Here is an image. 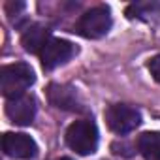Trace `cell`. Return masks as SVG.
<instances>
[{
  "label": "cell",
  "mask_w": 160,
  "mask_h": 160,
  "mask_svg": "<svg viewBox=\"0 0 160 160\" xmlns=\"http://www.w3.org/2000/svg\"><path fill=\"white\" fill-rule=\"evenodd\" d=\"M113 25L111 10L108 6H96L85 12L75 23V32L89 40H98L109 32Z\"/></svg>",
  "instance_id": "3"
},
{
  "label": "cell",
  "mask_w": 160,
  "mask_h": 160,
  "mask_svg": "<svg viewBox=\"0 0 160 160\" xmlns=\"http://www.w3.org/2000/svg\"><path fill=\"white\" fill-rule=\"evenodd\" d=\"M6 115L12 122L19 126H28L32 124L36 117V102L28 94H21L15 98H10L6 102Z\"/></svg>",
  "instance_id": "7"
},
{
  "label": "cell",
  "mask_w": 160,
  "mask_h": 160,
  "mask_svg": "<svg viewBox=\"0 0 160 160\" xmlns=\"http://www.w3.org/2000/svg\"><path fill=\"white\" fill-rule=\"evenodd\" d=\"M2 149L8 156L17 160H28L38 154V145L28 134L6 132L2 136Z\"/></svg>",
  "instance_id": "6"
},
{
  "label": "cell",
  "mask_w": 160,
  "mask_h": 160,
  "mask_svg": "<svg viewBox=\"0 0 160 160\" xmlns=\"http://www.w3.org/2000/svg\"><path fill=\"white\" fill-rule=\"evenodd\" d=\"M23 8H25V4H23V2H17V4L10 2V4L6 6V10H8L10 13H12V10H15V13H17V12H19V10H23Z\"/></svg>",
  "instance_id": "12"
},
{
  "label": "cell",
  "mask_w": 160,
  "mask_h": 160,
  "mask_svg": "<svg viewBox=\"0 0 160 160\" xmlns=\"http://www.w3.org/2000/svg\"><path fill=\"white\" fill-rule=\"evenodd\" d=\"M147 68H149V72H151V75L154 77V81H158V83H160V55H156V57H152V58L149 60V64H147Z\"/></svg>",
  "instance_id": "11"
},
{
  "label": "cell",
  "mask_w": 160,
  "mask_h": 160,
  "mask_svg": "<svg viewBox=\"0 0 160 160\" xmlns=\"http://www.w3.org/2000/svg\"><path fill=\"white\" fill-rule=\"evenodd\" d=\"M66 143L77 154H92L98 147V128L89 119H79L66 130Z\"/></svg>",
  "instance_id": "2"
},
{
  "label": "cell",
  "mask_w": 160,
  "mask_h": 160,
  "mask_svg": "<svg viewBox=\"0 0 160 160\" xmlns=\"http://www.w3.org/2000/svg\"><path fill=\"white\" fill-rule=\"evenodd\" d=\"M106 122L115 134H128L141 124V113L126 104H113L106 109Z\"/></svg>",
  "instance_id": "4"
},
{
  "label": "cell",
  "mask_w": 160,
  "mask_h": 160,
  "mask_svg": "<svg viewBox=\"0 0 160 160\" xmlns=\"http://www.w3.org/2000/svg\"><path fill=\"white\" fill-rule=\"evenodd\" d=\"M34 70L27 62H15L2 66L0 70V91L2 94L10 100L15 96L25 94V91L34 83Z\"/></svg>",
  "instance_id": "1"
},
{
  "label": "cell",
  "mask_w": 160,
  "mask_h": 160,
  "mask_svg": "<svg viewBox=\"0 0 160 160\" xmlns=\"http://www.w3.org/2000/svg\"><path fill=\"white\" fill-rule=\"evenodd\" d=\"M49 40H51V30L45 25H32L21 36V43H23L25 51L36 53V55L42 53V49L47 45Z\"/></svg>",
  "instance_id": "9"
},
{
  "label": "cell",
  "mask_w": 160,
  "mask_h": 160,
  "mask_svg": "<svg viewBox=\"0 0 160 160\" xmlns=\"http://www.w3.org/2000/svg\"><path fill=\"white\" fill-rule=\"evenodd\" d=\"M138 151L147 160H160V132H143L138 138Z\"/></svg>",
  "instance_id": "10"
},
{
  "label": "cell",
  "mask_w": 160,
  "mask_h": 160,
  "mask_svg": "<svg viewBox=\"0 0 160 160\" xmlns=\"http://www.w3.org/2000/svg\"><path fill=\"white\" fill-rule=\"evenodd\" d=\"M75 45L68 40H60V38H51L47 42V45L42 49L40 53V60L42 66L45 70H55L57 66L68 62L73 55H75Z\"/></svg>",
  "instance_id": "5"
},
{
  "label": "cell",
  "mask_w": 160,
  "mask_h": 160,
  "mask_svg": "<svg viewBox=\"0 0 160 160\" xmlns=\"http://www.w3.org/2000/svg\"><path fill=\"white\" fill-rule=\"evenodd\" d=\"M58 160H70V158H58Z\"/></svg>",
  "instance_id": "13"
},
{
  "label": "cell",
  "mask_w": 160,
  "mask_h": 160,
  "mask_svg": "<svg viewBox=\"0 0 160 160\" xmlns=\"http://www.w3.org/2000/svg\"><path fill=\"white\" fill-rule=\"evenodd\" d=\"M47 98H49L51 106H55L57 109H64V111H81L83 109L79 94L72 85L51 83L47 89Z\"/></svg>",
  "instance_id": "8"
}]
</instances>
